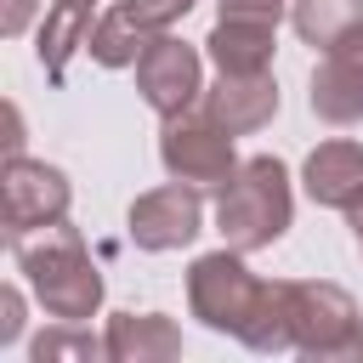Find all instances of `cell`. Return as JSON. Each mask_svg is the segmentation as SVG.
<instances>
[{
    "mask_svg": "<svg viewBox=\"0 0 363 363\" xmlns=\"http://www.w3.org/2000/svg\"><path fill=\"white\" fill-rule=\"evenodd\" d=\"M306 102L323 125H363V28H352L346 40H335L306 85Z\"/></svg>",
    "mask_w": 363,
    "mask_h": 363,
    "instance_id": "9c48e42d",
    "label": "cell"
},
{
    "mask_svg": "<svg viewBox=\"0 0 363 363\" xmlns=\"http://www.w3.org/2000/svg\"><path fill=\"white\" fill-rule=\"evenodd\" d=\"M153 34L147 28H136L119 6L113 11H102L96 17V28H91V40H85V51H91V62L96 68H136V57H142V45H147Z\"/></svg>",
    "mask_w": 363,
    "mask_h": 363,
    "instance_id": "2e32d148",
    "label": "cell"
},
{
    "mask_svg": "<svg viewBox=\"0 0 363 363\" xmlns=\"http://www.w3.org/2000/svg\"><path fill=\"white\" fill-rule=\"evenodd\" d=\"M199 102L233 136H250V130L278 119V79H272V68H261V74H216V85H204Z\"/></svg>",
    "mask_w": 363,
    "mask_h": 363,
    "instance_id": "30bf717a",
    "label": "cell"
},
{
    "mask_svg": "<svg viewBox=\"0 0 363 363\" xmlns=\"http://www.w3.org/2000/svg\"><path fill=\"white\" fill-rule=\"evenodd\" d=\"M357 250H363V244H357Z\"/></svg>",
    "mask_w": 363,
    "mask_h": 363,
    "instance_id": "d4e9b609",
    "label": "cell"
},
{
    "mask_svg": "<svg viewBox=\"0 0 363 363\" xmlns=\"http://www.w3.org/2000/svg\"><path fill=\"white\" fill-rule=\"evenodd\" d=\"M17 335H23V289L6 284L0 289V346H17Z\"/></svg>",
    "mask_w": 363,
    "mask_h": 363,
    "instance_id": "ffe728a7",
    "label": "cell"
},
{
    "mask_svg": "<svg viewBox=\"0 0 363 363\" xmlns=\"http://www.w3.org/2000/svg\"><path fill=\"white\" fill-rule=\"evenodd\" d=\"M289 221H295V187H289L284 159H272V153L238 159L227 187H216V233H221V244H233L244 255L272 250L289 233Z\"/></svg>",
    "mask_w": 363,
    "mask_h": 363,
    "instance_id": "7a4b0ae2",
    "label": "cell"
},
{
    "mask_svg": "<svg viewBox=\"0 0 363 363\" xmlns=\"http://www.w3.org/2000/svg\"><path fill=\"white\" fill-rule=\"evenodd\" d=\"M216 17H238V23H284L289 0H216Z\"/></svg>",
    "mask_w": 363,
    "mask_h": 363,
    "instance_id": "d6986e66",
    "label": "cell"
},
{
    "mask_svg": "<svg viewBox=\"0 0 363 363\" xmlns=\"http://www.w3.org/2000/svg\"><path fill=\"white\" fill-rule=\"evenodd\" d=\"M159 164L164 176L210 193V187H227V176L238 170V153H233V130L221 119H210L204 102L159 119Z\"/></svg>",
    "mask_w": 363,
    "mask_h": 363,
    "instance_id": "5b68a950",
    "label": "cell"
},
{
    "mask_svg": "<svg viewBox=\"0 0 363 363\" xmlns=\"http://www.w3.org/2000/svg\"><path fill=\"white\" fill-rule=\"evenodd\" d=\"M340 216H346V227H352V238L363 244V187H357V193L346 199V210H340Z\"/></svg>",
    "mask_w": 363,
    "mask_h": 363,
    "instance_id": "603a6c76",
    "label": "cell"
},
{
    "mask_svg": "<svg viewBox=\"0 0 363 363\" xmlns=\"http://www.w3.org/2000/svg\"><path fill=\"white\" fill-rule=\"evenodd\" d=\"M289 28L301 34V45L329 51L335 40L363 28V0H289Z\"/></svg>",
    "mask_w": 363,
    "mask_h": 363,
    "instance_id": "9a60e30c",
    "label": "cell"
},
{
    "mask_svg": "<svg viewBox=\"0 0 363 363\" xmlns=\"http://www.w3.org/2000/svg\"><path fill=\"white\" fill-rule=\"evenodd\" d=\"M136 91H142V102H147L159 119L193 108V102L204 96V51L187 45V40H176L170 28L153 34V40L142 45V57H136Z\"/></svg>",
    "mask_w": 363,
    "mask_h": 363,
    "instance_id": "ba28073f",
    "label": "cell"
},
{
    "mask_svg": "<svg viewBox=\"0 0 363 363\" xmlns=\"http://www.w3.org/2000/svg\"><path fill=\"white\" fill-rule=\"evenodd\" d=\"M11 153H23V113H17V102H6V159Z\"/></svg>",
    "mask_w": 363,
    "mask_h": 363,
    "instance_id": "7402d4cb",
    "label": "cell"
},
{
    "mask_svg": "<svg viewBox=\"0 0 363 363\" xmlns=\"http://www.w3.org/2000/svg\"><path fill=\"white\" fill-rule=\"evenodd\" d=\"M28 357H34V363H57V357L91 363V357H108V346H102V335H91L85 323H62V318H57L45 335L28 340Z\"/></svg>",
    "mask_w": 363,
    "mask_h": 363,
    "instance_id": "e0dca14e",
    "label": "cell"
},
{
    "mask_svg": "<svg viewBox=\"0 0 363 363\" xmlns=\"http://www.w3.org/2000/svg\"><path fill=\"white\" fill-rule=\"evenodd\" d=\"M11 261H17L23 284H28V295L45 306V318L91 323L102 312L108 284H102V272H96L79 227H68V216L51 221V227H40V233L11 238Z\"/></svg>",
    "mask_w": 363,
    "mask_h": 363,
    "instance_id": "6da1fadb",
    "label": "cell"
},
{
    "mask_svg": "<svg viewBox=\"0 0 363 363\" xmlns=\"http://www.w3.org/2000/svg\"><path fill=\"white\" fill-rule=\"evenodd\" d=\"M272 45H278V28L272 23L216 17V28L204 40V57L216 62V74H261V68H272Z\"/></svg>",
    "mask_w": 363,
    "mask_h": 363,
    "instance_id": "4fadbf2b",
    "label": "cell"
},
{
    "mask_svg": "<svg viewBox=\"0 0 363 363\" xmlns=\"http://www.w3.org/2000/svg\"><path fill=\"white\" fill-rule=\"evenodd\" d=\"M125 233H130V244L147 250V255L187 250V244L204 233V199H199V187H187V182L170 176L164 187L136 193L130 210H125Z\"/></svg>",
    "mask_w": 363,
    "mask_h": 363,
    "instance_id": "52a82bcc",
    "label": "cell"
},
{
    "mask_svg": "<svg viewBox=\"0 0 363 363\" xmlns=\"http://www.w3.org/2000/svg\"><path fill=\"white\" fill-rule=\"evenodd\" d=\"M91 28H96V17H91L85 0H51L45 6V23H40V68H45V79L68 74V57L85 51Z\"/></svg>",
    "mask_w": 363,
    "mask_h": 363,
    "instance_id": "5bb4252c",
    "label": "cell"
},
{
    "mask_svg": "<svg viewBox=\"0 0 363 363\" xmlns=\"http://www.w3.org/2000/svg\"><path fill=\"white\" fill-rule=\"evenodd\" d=\"M85 6H96V0H85Z\"/></svg>",
    "mask_w": 363,
    "mask_h": 363,
    "instance_id": "cb8c5ba5",
    "label": "cell"
},
{
    "mask_svg": "<svg viewBox=\"0 0 363 363\" xmlns=\"http://www.w3.org/2000/svg\"><path fill=\"white\" fill-rule=\"evenodd\" d=\"M34 11H40V0H0V34L17 40V34L34 23Z\"/></svg>",
    "mask_w": 363,
    "mask_h": 363,
    "instance_id": "44dd1931",
    "label": "cell"
},
{
    "mask_svg": "<svg viewBox=\"0 0 363 363\" xmlns=\"http://www.w3.org/2000/svg\"><path fill=\"white\" fill-rule=\"evenodd\" d=\"M108 363H170L182 357V329L164 312H113L102 329Z\"/></svg>",
    "mask_w": 363,
    "mask_h": 363,
    "instance_id": "8fae6325",
    "label": "cell"
},
{
    "mask_svg": "<svg viewBox=\"0 0 363 363\" xmlns=\"http://www.w3.org/2000/svg\"><path fill=\"white\" fill-rule=\"evenodd\" d=\"M136 28H147V34H164V28H176L187 11H193V0H113Z\"/></svg>",
    "mask_w": 363,
    "mask_h": 363,
    "instance_id": "ac0fdd59",
    "label": "cell"
},
{
    "mask_svg": "<svg viewBox=\"0 0 363 363\" xmlns=\"http://www.w3.org/2000/svg\"><path fill=\"white\" fill-rule=\"evenodd\" d=\"M267 295H272V284L255 278L244 267V250H233V244H221V250H210V255H199L187 267V312L216 335L244 340L255 329Z\"/></svg>",
    "mask_w": 363,
    "mask_h": 363,
    "instance_id": "277c9868",
    "label": "cell"
},
{
    "mask_svg": "<svg viewBox=\"0 0 363 363\" xmlns=\"http://www.w3.org/2000/svg\"><path fill=\"white\" fill-rule=\"evenodd\" d=\"M68 204H74L68 170H57L45 159H28V153L6 159V170H0V227H6V238H23V233H40V227L62 221Z\"/></svg>",
    "mask_w": 363,
    "mask_h": 363,
    "instance_id": "8992f818",
    "label": "cell"
},
{
    "mask_svg": "<svg viewBox=\"0 0 363 363\" xmlns=\"http://www.w3.org/2000/svg\"><path fill=\"white\" fill-rule=\"evenodd\" d=\"M289 352L312 363H363V318L357 301L329 278H284Z\"/></svg>",
    "mask_w": 363,
    "mask_h": 363,
    "instance_id": "3957f363",
    "label": "cell"
},
{
    "mask_svg": "<svg viewBox=\"0 0 363 363\" xmlns=\"http://www.w3.org/2000/svg\"><path fill=\"white\" fill-rule=\"evenodd\" d=\"M301 187L312 204H329V210H346V199L363 187V142L352 136H329L306 153L301 164Z\"/></svg>",
    "mask_w": 363,
    "mask_h": 363,
    "instance_id": "7c38bea8",
    "label": "cell"
}]
</instances>
